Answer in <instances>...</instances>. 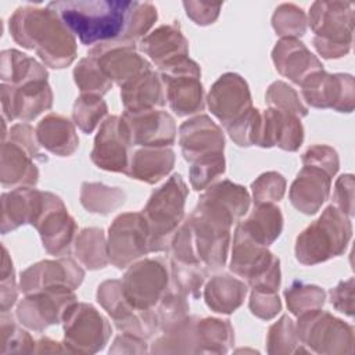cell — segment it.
Returning <instances> with one entry per match:
<instances>
[{"instance_id":"44dd1931","label":"cell","mask_w":355,"mask_h":355,"mask_svg":"<svg viewBox=\"0 0 355 355\" xmlns=\"http://www.w3.org/2000/svg\"><path fill=\"white\" fill-rule=\"evenodd\" d=\"M107 107L101 101V98L96 96H86L80 97L75 104L73 118L80 129L86 133L92 132L98 119L105 114Z\"/></svg>"},{"instance_id":"9c48e42d","label":"cell","mask_w":355,"mask_h":355,"mask_svg":"<svg viewBox=\"0 0 355 355\" xmlns=\"http://www.w3.org/2000/svg\"><path fill=\"white\" fill-rule=\"evenodd\" d=\"M165 284V269L157 261L140 262L125 276L128 298L137 306H148L154 304Z\"/></svg>"},{"instance_id":"5bb4252c","label":"cell","mask_w":355,"mask_h":355,"mask_svg":"<svg viewBox=\"0 0 355 355\" xmlns=\"http://www.w3.org/2000/svg\"><path fill=\"white\" fill-rule=\"evenodd\" d=\"M37 136L46 148L60 155L71 154L78 146L72 125L58 115H49L44 118L37 126Z\"/></svg>"},{"instance_id":"4fadbf2b","label":"cell","mask_w":355,"mask_h":355,"mask_svg":"<svg viewBox=\"0 0 355 355\" xmlns=\"http://www.w3.org/2000/svg\"><path fill=\"white\" fill-rule=\"evenodd\" d=\"M330 178L315 166H305L291 187V202L305 214H313L326 200Z\"/></svg>"},{"instance_id":"9a60e30c","label":"cell","mask_w":355,"mask_h":355,"mask_svg":"<svg viewBox=\"0 0 355 355\" xmlns=\"http://www.w3.org/2000/svg\"><path fill=\"white\" fill-rule=\"evenodd\" d=\"M122 97L129 112L146 111L148 107L164 104L157 76L150 71L140 73L137 80L126 85L122 92Z\"/></svg>"},{"instance_id":"7402d4cb","label":"cell","mask_w":355,"mask_h":355,"mask_svg":"<svg viewBox=\"0 0 355 355\" xmlns=\"http://www.w3.org/2000/svg\"><path fill=\"white\" fill-rule=\"evenodd\" d=\"M75 80L82 90H93L104 93L110 87V82L101 75L100 67L96 65V58H85L75 69Z\"/></svg>"},{"instance_id":"ffe728a7","label":"cell","mask_w":355,"mask_h":355,"mask_svg":"<svg viewBox=\"0 0 355 355\" xmlns=\"http://www.w3.org/2000/svg\"><path fill=\"white\" fill-rule=\"evenodd\" d=\"M272 25L282 36H301L305 32L306 17L302 8L297 7L295 4L283 3L275 10Z\"/></svg>"},{"instance_id":"3957f363","label":"cell","mask_w":355,"mask_h":355,"mask_svg":"<svg viewBox=\"0 0 355 355\" xmlns=\"http://www.w3.org/2000/svg\"><path fill=\"white\" fill-rule=\"evenodd\" d=\"M315 47L327 58L344 55L351 46L354 4L349 1H315L309 8Z\"/></svg>"},{"instance_id":"2e32d148","label":"cell","mask_w":355,"mask_h":355,"mask_svg":"<svg viewBox=\"0 0 355 355\" xmlns=\"http://www.w3.org/2000/svg\"><path fill=\"white\" fill-rule=\"evenodd\" d=\"M73 220L67 215L65 208L61 204L53 214H47L46 218H43L39 230L46 248L53 254H58L68 247L73 234Z\"/></svg>"},{"instance_id":"8992f818","label":"cell","mask_w":355,"mask_h":355,"mask_svg":"<svg viewBox=\"0 0 355 355\" xmlns=\"http://www.w3.org/2000/svg\"><path fill=\"white\" fill-rule=\"evenodd\" d=\"M148 237L150 232L147 222L139 214L119 216L112 227H110L112 262L118 265V268H123L130 259L144 254L147 251Z\"/></svg>"},{"instance_id":"5b68a950","label":"cell","mask_w":355,"mask_h":355,"mask_svg":"<svg viewBox=\"0 0 355 355\" xmlns=\"http://www.w3.org/2000/svg\"><path fill=\"white\" fill-rule=\"evenodd\" d=\"M186 193L183 180L179 175H175L150 198L144 214L147 216L151 250L165 248V236L171 234L183 215Z\"/></svg>"},{"instance_id":"52a82bcc","label":"cell","mask_w":355,"mask_h":355,"mask_svg":"<svg viewBox=\"0 0 355 355\" xmlns=\"http://www.w3.org/2000/svg\"><path fill=\"white\" fill-rule=\"evenodd\" d=\"M129 143L130 136L125 121L111 116L105 121L96 137L92 158L98 168L125 172L128 166L126 148Z\"/></svg>"},{"instance_id":"277c9868","label":"cell","mask_w":355,"mask_h":355,"mask_svg":"<svg viewBox=\"0 0 355 355\" xmlns=\"http://www.w3.org/2000/svg\"><path fill=\"white\" fill-rule=\"evenodd\" d=\"M351 237V223L334 207L297 239V258L304 263H316L341 254Z\"/></svg>"},{"instance_id":"d4e9b609","label":"cell","mask_w":355,"mask_h":355,"mask_svg":"<svg viewBox=\"0 0 355 355\" xmlns=\"http://www.w3.org/2000/svg\"><path fill=\"white\" fill-rule=\"evenodd\" d=\"M183 7L187 15L198 25L212 24L222 8L220 3H204V1H183Z\"/></svg>"},{"instance_id":"6da1fadb","label":"cell","mask_w":355,"mask_h":355,"mask_svg":"<svg viewBox=\"0 0 355 355\" xmlns=\"http://www.w3.org/2000/svg\"><path fill=\"white\" fill-rule=\"evenodd\" d=\"M137 1L87 0L51 1L49 8L57 12L64 25L86 44L128 42L130 21Z\"/></svg>"},{"instance_id":"e0dca14e","label":"cell","mask_w":355,"mask_h":355,"mask_svg":"<svg viewBox=\"0 0 355 355\" xmlns=\"http://www.w3.org/2000/svg\"><path fill=\"white\" fill-rule=\"evenodd\" d=\"M282 214L273 205H262L252 216L239 227L245 236L262 243H272L282 230Z\"/></svg>"},{"instance_id":"d6986e66","label":"cell","mask_w":355,"mask_h":355,"mask_svg":"<svg viewBox=\"0 0 355 355\" xmlns=\"http://www.w3.org/2000/svg\"><path fill=\"white\" fill-rule=\"evenodd\" d=\"M172 164L173 153L171 150H143L139 151L132 161V172H129V175L154 183L172 168Z\"/></svg>"},{"instance_id":"30bf717a","label":"cell","mask_w":355,"mask_h":355,"mask_svg":"<svg viewBox=\"0 0 355 355\" xmlns=\"http://www.w3.org/2000/svg\"><path fill=\"white\" fill-rule=\"evenodd\" d=\"M209 107L212 112L225 123L237 115L241 108L250 105V94L245 82L237 75L222 76L209 93Z\"/></svg>"},{"instance_id":"7a4b0ae2","label":"cell","mask_w":355,"mask_h":355,"mask_svg":"<svg viewBox=\"0 0 355 355\" xmlns=\"http://www.w3.org/2000/svg\"><path fill=\"white\" fill-rule=\"evenodd\" d=\"M12 37L37 54L51 67L62 68L75 57V39L55 11L47 6H22L10 18Z\"/></svg>"},{"instance_id":"7c38bea8","label":"cell","mask_w":355,"mask_h":355,"mask_svg":"<svg viewBox=\"0 0 355 355\" xmlns=\"http://www.w3.org/2000/svg\"><path fill=\"white\" fill-rule=\"evenodd\" d=\"M182 148L187 159H191L194 154L209 155L211 151L220 153L223 148V137L218 126L212 123L207 116H200L186 122L180 128Z\"/></svg>"},{"instance_id":"cb8c5ba5","label":"cell","mask_w":355,"mask_h":355,"mask_svg":"<svg viewBox=\"0 0 355 355\" xmlns=\"http://www.w3.org/2000/svg\"><path fill=\"white\" fill-rule=\"evenodd\" d=\"M254 194L257 201H265V198L279 200L284 191V180L280 175L275 172H269L262 175L254 184Z\"/></svg>"},{"instance_id":"ba28073f","label":"cell","mask_w":355,"mask_h":355,"mask_svg":"<svg viewBox=\"0 0 355 355\" xmlns=\"http://www.w3.org/2000/svg\"><path fill=\"white\" fill-rule=\"evenodd\" d=\"M125 125L129 130L130 141L148 146L172 144L175 139L173 119L159 111L126 112Z\"/></svg>"},{"instance_id":"603a6c76","label":"cell","mask_w":355,"mask_h":355,"mask_svg":"<svg viewBox=\"0 0 355 355\" xmlns=\"http://www.w3.org/2000/svg\"><path fill=\"white\" fill-rule=\"evenodd\" d=\"M223 157L222 153H215L205 155L198 164H196L191 171V183L196 187V190L202 189L209 180H212L215 176L223 172Z\"/></svg>"},{"instance_id":"8fae6325","label":"cell","mask_w":355,"mask_h":355,"mask_svg":"<svg viewBox=\"0 0 355 355\" xmlns=\"http://www.w3.org/2000/svg\"><path fill=\"white\" fill-rule=\"evenodd\" d=\"M141 49L164 68L180 61L187 53V42L176 25H162L141 42Z\"/></svg>"},{"instance_id":"ac0fdd59","label":"cell","mask_w":355,"mask_h":355,"mask_svg":"<svg viewBox=\"0 0 355 355\" xmlns=\"http://www.w3.org/2000/svg\"><path fill=\"white\" fill-rule=\"evenodd\" d=\"M244 295L245 286L229 276H216L205 291L208 305L218 312H232L241 304Z\"/></svg>"}]
</instances>
